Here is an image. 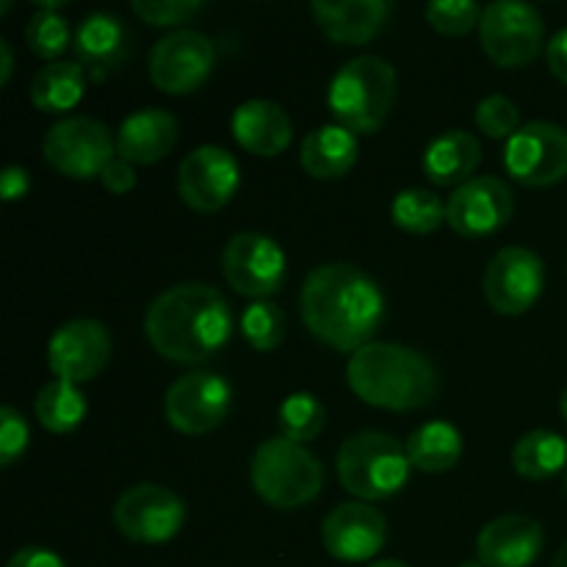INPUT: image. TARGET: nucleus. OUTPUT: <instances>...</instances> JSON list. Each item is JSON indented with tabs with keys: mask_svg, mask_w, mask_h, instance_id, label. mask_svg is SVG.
<instances>
[{
	"mask_svg": "<svg viewBox=\"0 0 567 567\" xmlns=\"http://www.w3.org/2000/svg\"><path fill=\"white\" fill-rule=\"evenodd\" d=\"M305 327L338 352H360L385 319L380 286L352 264H324L305 277L299 293Z\"/></svg>",
	"mask_w": 567,
	"mask_h": 567,
	"instance_id": "1",
	"label": "nucleus"
},
{
	"mask_svg": "<svg viewBox=\"0 0 567 567\" xmlns=\"http://www.w3.org/2000/svg\"><path fill=\"white\" fill-rule=\"evenodd\" d=\"M144 336L169 363L199 365L219 354L230 341V305L208 282H181L166 288L150 305Z\"/></svg>",
	"mask_w": 567,
	"mask_h": 567,
	"instance_id": "2",
	"label": "nucleus"
},
{
	"mask_svg": "<svg viewBox=\"0 0 567 567\" xmlns=\"http://www.w3.org/2000/svg\"><path fill=\"white\" fill-rule=\"evenodd\" d=\"M347 382L365 404L391 413H413L437 396L441 377L419 349L374 341L347 363Z\"/></svg>",
	"mask_w": 567,
	"mask_h": 567,
	"instance_id": "3",
	"label": "nucleus"
},
{
	"mask_svg": "<svg viewBox=\"0 0 567 567\" xmlns=\"http://www.w3.org/2000/svg\"><path fill=\"white\" fill-rule=\"evenodd\" d=\"M396 70L377 55L347 61L330 81L327 105L336 125L358 133H374L385 125L396 103Z\"/></svg>",
	"mask_w": 567,
	"mask_h": 567,
	"instance_id": "4",
	"label": "nucleus"
},
{
	"mask_svg": "<svg viewBox=\"0 0 567 567\" xmlns=\"http://www.w3.org/2000/svg\"><path fill=\"white\" fill-rule=\"evenodd\" d=\"M410 460L402 443L385 432H358L341 443L338 480L343 491L363 502H385L410 480Z\"/></svg>",
	"mask_w": 567,
	"mask_h": 567,
	"instance_id": "5",
	"label": "nucleus"
},
{
	"mask_svg": "<svg viewBox=\"0 0 567 567\" xmlns=\"http://www.w3.org/2000/svg\"><path fill=\"white\" fill-rule=\"evenodd\" d=\"M252 487L269 507L299 509L313 502L324 487V465L310 449L286 437H271L252 457Z\"/></svg>",
	"mask_w": 567,
	"mask_h": 567,
	"instance_id": "6",
	"label": "nucleus"
},
{
	"mask_svg": "<svg viewBox=\"0 0 567 567\" xmlns=\"http://www.w3.org/2000/svg\"><path fill=\"white\" fill-rule=\"evenodd\" d=\"M546 25L535 6L496 0L482 11L480 44L487 59L504 70H520L540 55Z\"/></svg>",
	"mask_w": 567,
	"mask_h": 567,
	"instance_id": "7",
	"label": "nucleus"
},
{
	"mask_svg": "<svg viewBox=\"0 0 567 567\" xmlns=\"http://www.w3.org/2000/svg\"><path fill=\"white\" fill-rule=\"evenodd\" d=\"M42 153L59 175L92 181L116 158V136H111L109 127L92 116H66L50 127Z\"/></svg>",
	"mask_w": 567,
	"mask_h": 567,
	"instance_id": "8",
	"label": "nucleus"
},
{
	"mask_svg": "<svg viewBox=\"0 0 567 567\" xmlns=\"http://www.w3.org/2000/svg\"><path fill=\"white\" fill-rule=\"evenodd\" d=\"M227 286L252 302L275 297L288 277V260L280 244L260 233H238L221 252Z\"/></svg>",
	"mask_w": 567,
	"mask_h": 567,
	"instance_id": "9",
	"label": "nucleus"
},
{
	"mask_svg": "<svg viewBox=\"0 0 567 567\" xmlns=\"http://www.w3.org/2000/svg\"><path fill=\"white\" fill-rule=\"evenodd\" d=\"M216 64V44L205 33L183 28L166 33L150 50L147 72L164 94H192L210 78Z\"/></svg>",
	"mask_w": 567,
	"mask_h": 567,
	"instance_id": "10",
	"label": "nucleus"
},
{
	"mask_svg": "<svg viewBox=\"0 0 567 567\" xmlns=\"http://www.w3.org/2000/svg\"><path fill=\"white\" fill-rule=\"evenodd\" d=\"M504 169L529 188L557 186L567 177V131L554 122H529L504 144Z\"/></svg>",
	"mask_w": 567,
	"mask_h": 567,
	"instance_id": "11",
	"label": "nucleus"
},
{
	"mask_svg": "<svg viewBox=\"0 0 567 567\" xmlns=\"http://www.w3.org/2000/svg\"><path fill=\"white\" fill-rule=\"evenodd\" d=\"M186 520V504L164 485H136L120 496L114 524L122 537L142 546H158L177 537Z\"/></svg>",
	"mask_w": 567,
	"mask_h": 567,
	"instance_id": "12",
	"label": "nucleus"
},
{
	"mask_svg": "<svg viewBox=\"0 0 567 567\" xmlns=\"http://www.w3.org/2000/svg\"><path fill=\"white\" fill-rule=\"evenodd\" d=\"M233 404V388L214 371H192L169 385L164 413L172 430L183 435H205L227 419Z\"/></svg>",
	"mask_w": 567,
	"mask_h": 567,
	"instance_id": "13",
	"label": "nucleus"
},
{
	"mask_svg": "<svg viewBox=\"0 0 567 567\" xmlns=\"http://www.w3.org/2000/svg\"><path fill=\"white\" fill-rule=\"evenodd\" d=\"M485 299L498 316H524L546 288V266L526 247H504L485 269Z\"/></svg>",
	"mask_w": 567,
	"mask_h": 567,
	"instance_id": "14",
	"label": "nucleus"
},
{
	"mask_svg": "<svg viewBox=\"0 0 567 567\" xmlns=\"http://www.w3.org/2000/svg\"><path fill=\"white\" fill-rule=\"evenodd\" d=\"M241 186V166L236 155L216 144L192 150L177 172V192L192 210L216 214L236 197Z\"/></svg>",
	"mask_w": 567,
	"mask_h": 567,
	"instance_id": "15",
	"label": "nucleus"
},
{
	"mask_svg": "<svg viewBox=\"0 0 567 567\" xmlns=\"http://www.w3.org/2000/svg\"><path fill=\"white\" fill-rule=\"evenodd\" d=\"M515 197L509 186L498 177H471L446 203V225L457 236L485 238L502 230L513 219Z\"/></svg>",
	"mask_w": 567,
	"mask_h": 567,
	"instance_id": "16",
	"label": "nucleus"
},
{
	"mask_svg": "<svg viewBox=\"0 0 567 567\" xmlns=\"http://www.w3.org/2000/svg\"><path fill=\"white\" fill-rule=\"evenodd\" d=\"M111 360V336L100 321L72 319L53 332L48 343V365L55 380L81 382L94 380Z\"/></svg>",
	"mask_w": 567,
	"mask_h": 567,
	"instance_id": "17",
	"label": "nucleus"
},
{
	"mask_svg": "<svg viewBox=\"0 0 567 567\" xmlns=\"http://www.w3.org/2000/svg\"><path fill=\"white\" fill-rule=\"evenodd\" d=\"M385 537V515L363 502L341 504L321 524L327 554L341 563H369L382 551Z\"/></svg>",
	"mask_w": 567,
	"mask_h": 567,
	"instance_id": "18",
	"label": "nucleus"
},
{
	"mask_svg": "<svg viewBox=\"0 0 567 567\" xmlns=\"http://www.w3.org/2000/svg\"><path fill=\"white\" fill-rule=\"evenodd\" d=\"M546 546L543 526L529 515H502L476 537V557L485 567H532Z\"/></svg>",
	"mask_w": 567,
	"mask_h": 567,
	"instance_id": "19",
	"label": "nucleus"
},
{
	"mask_svg": "<svg viewBox=\"0 0 567 567\" xmlns=\"http://www.w3.org/2000/svg\"><path fill=\"white\" fill-rule=\"evenodd\" d=\"M131 31L116 14L94 11L78 25L75 55L78 64L86 70L92 81H105L114 70H120L131 55Z\"/></svg>",
	"mask_w": 567,
	"mask_h": 567,
	"instance_id": "20",
	"label": "nucleus"
},
{
	"mask_svg": "<svg viewBox=\"0 0 567 567\" xmlns=\"http://www.w3.org/2000/svg\"><path fill=\"white\" fill-rule=\"evenodd\" d=\"M177 125L175 114L164 109H142L125 116V122L116 131V155L127 164H158L175 150Z\"/></svg>",
	"mask_w": 567,
	"mask_h": 567,
	"instance_id": "21",
	"label": "nucleus"
},
{
	"mask_svg": "<svg viewBox=\"0 0 567 567\" xmlns=\"http://www.w3.org/2000/svg\"><path fill=\"white\" fill-rule=\"evenodd\" d=\"M321 33L338 44H369L393 14V3L388 0H313L310 3Z\"/></svg>",
	"mask_w": 567,
	"mask_h": 567,
	"instance_id": "22",
	"label": "nucleus"
},
{
	"mask_svg": "<svg viewBox=\"0 0 567 567\" xmlns=\"http://www.w3.org/2000/svg\"><path fill=\"white\" fill-rule=\"evenodd\" d=\"M233 138L238 147L260 158H275L288 150L293 138V125L286 109L271 100H247L233 111Z\"/></svg>",
	"mask_w": 567,
	"mask_h": 567,
	"instance_id": "23",
	"label": "nucleus"
},
{
	"mask_svg": "<svg viewBox=\"0 0 567 567\" xmlns=\"http://www.w3.org/2000/svg\"><path fill=\"white\" fill-rule=\"evenodd\" d=\"M482 161V144L474 133L446 131L424 150V175L435 186H463Z\"/></svg>",
	"mask_w": 567,
	"mask_h": 567,
	"instance_id": "24",
	"label": "nucleus"
},
{
	"mask_svg": "<svg viewBox=\"0 0 567 567\" xmlns=\"http://www.w3.org/2000/svg\"><path fill=\"white\" fill-rule=\"evenodd\" d=\"M302 169L316 181H338L358 164V136L341 125H321L302 142Z\"/></svg>",
	"mask_w": 567,
	"mask_h": 567,
	"instance_id": "25",
	"label": "nucleus"
},
{
	"mask_svg": "<svg viewBox=\"0 0 567 567\" xmlns=\"http://www.w3.org/2000/svg\"><path fill=\"white\" fill-rule=\"evenodd\" d=\"M404 452L413 468L424 474H443L463 457V432L449 421H430L408 437Z\"/></svg>",
	"mask_w": 567,
	"mask_h": 567,
	"instance_id": "26",
	"label": "nucleus"
},
{
	"mask_svg": "<svg viewBox=\"0 0 567 567\" xmlns=\"http://www.w3.org/2000/svg\"><path fill=\"white\" fill-rule=\"evenodd\" d=\"M86 92V70L78 61H53L31 81V103L44 114H66Z\"/></svg>",
	"mask_w": 567,
	"mask_h": 567,
	"instance_id": "27",
	"label": "nucleus"
},
{
	"mask_svg": "<svg viewBox=\"0 0 567 567\" xmlns=\"http://www.w3.org/2000/svg\"><path fill=\"white\" fill-rule=\"evenodd\" d=\"M513 468L524 480L546 482L567 471V441L551 430H532L515 443Z\"/></svg>",
	"mask_w": 567,
	"mask_h": 567,
	"instance_id": "28",
	"label": "nucleus"
},
{
	"mask_svg": "<svg viewBox=\"0 0 567 567\" xmlns=\"http://www.w3.org/2000/svg\"><path fill=\"white\" fill-rule=\"evenodd\" d=\"M33 410H37L39 424L53 435H66L81 426L86 419V396L78 385L64 380H53L37 393L33 399Z\"/></svg>",
	"mask_w": 567,
	"mask_h": 567,
	"instance_id": "29",
	"label": "nucleus"
},
{
	"mask_svg": "<svg viewBox=\"0 0 567 567\" xmlns=\"http://www.w3.org/2000/svg\"><path fill=\"white\" fill-rule=\"evenodd\" d=\"M391 219L404 233L426 236L446 221V205L430 188H408V192H399L393 197Z\"/></svg>",
	"mask_w": 567,
	"mask_h": 567,
	"instance_id": "30",
	"label": "nucleus"
},
{
	"mask_svg": "<svg viewBox=\"0 0 567 567\" xmlns=\"http://www.w3.org/2000/svg\"><path fill=\"white\" fill-rule=\"evenodd\" d=\"M327 424V410L313 393H291L286 402L280 404V413H277V426H280V437L286 441L305 443L316 441L321 435Z\"/></svg>",
	"mask_w": 567,
	"mask_h": 567,
	"instance_id": "31",
	"label": "nucleus"
},
{
	"mask_svg": "<svg viewBox=\"0 0 567 567\" xmlns=\"http://www.w3.org/2000/svg\"><path fill=\"white\" fill-rule=\"evenodd\" d=\"M70 22L59 14V6H39L37 14L25 25V42L39 59H59L70 48Z\"/></svg>",
	"mask_w": 567,
	"mask_h": 567,
	"instance_id": "32",
	"label": "nucleus"
},
{
	"mask_svg": "<svg viewBox=\"0 0 567 567\" xmlns=\"http://www.w3.org/2000/svg\"><path fill=\"white\" fill-rule=\"evenodd\" d=\"M241 332L255 352H271L286 338V313L271 299L252 302L241 316Z\"/></svg>",
	"mask_w": 567,
	"mask_h": 567,
	"instance_id": "33",
	"label": "nucleus"
},
{
	"mask_svg": "<svg viewBox=\"0 0 567 567\" xmlns=\"http://www.w3.org/2000/svg\"><path fill=\"white\" fill-rule=\"evenodd\" d=\"M482 11L474 0H435L426 6V22L443 37H463L471 28H480Z\"/></svg>",
	"mask_w": 567,
	"mask_h": 567,
	"instance_id": "34",
	"label": "nucleus"
},
{
	"mask_svg": "<svg viewBox=\"0 0 567 567\" xmlns=\"http://www.w3.org/2000/svg\"><path fill=\"white\" fill-rule=\"evenodd\" d=\"M476 127L491 138H513L520 131V111L504 94H491L476 105Z\"/></svg>",
	"mask_w": 567,
	"mask_h": 567,
	"instance_id": "35",
	"label": "nucleus"
},
{
	"mask_svg": "<svg viewBox=\"0 0 567 567\" xmlns=\"http://www.w3.org/2000/svg\"><path fill=\"white\" fill-rule=\"evenodd\" d=\"M205 9L203 0H136L133 3V14L144 20L147 25L169 28L188 22Z\"/></svg>",
	"mask_w": 567,
	"mask_h": 567,
	"instance_id": "36",
	"label": "nucleus"
},
{
	"mask_svg": "<svg viewBox=\"0 0 567 567\" xmlns=\"http://www.w3.org/2000/svg\"><path fill=\"white\" fill-rule=\"evenodd\" d=\"M28 449V424L11 404L0 408V465L11 468Z\"/></svg>",
	"mask_w": 567,
	"mask_h": 567,
	"instance_id": "37",
	"label": "nucleus"
},
{
	"mask_svg": "<svg viewBox=\"0 0 567 567\" xmlns=\"http://www.w3.org/2000/svg\"><path fill=\"white\" fill-rule=\"evenodd\" d=\"M100 183H103L105 192L127 194L133 186H136V169H133V164H127V161H122L120 155H116V158L103 169Z\"/></svg>",
	"mask_w": 567,
	"mask_h": 567,
	"instance_id": "38",
	"label": "nucleus"
},
{
	"mask_svg": "<svg viewBox=\"0 0 567 567\" xmlns=\"http://www.w3.org/2000/svg\"><path fill=\"white\" fill-rule=\"evenodd\" d=\"M6 567H66V565L64 559H61L55 551H50V548L28 546V548H20Z\"/></svg>",
	"mask_w": 567,
	"mask_h": 567,
	"instance_id": "39",
	"label": "nucleus"
},
{
	"mask_svg": "<svg viewBox=\"0 0 567 567\" xmlns=\"http://www.w3.org/2000/svg\"><path fill=\"white\" fill-rule=\"evenodd\" d=\"M31 188V175L22 166H6L3 175H0V194H3L6 203H17L22 199Z\"/></svg>",
	"mask_w": 567,
	"mask_h": 567,
	"instance_id": "40",
	"label": "nucleus"
},
{
	"mask_svg": "<svg viewBox=\"0 0 567 567\" xmlns=\"http://www.w3.org/2000/svg\"><path fill=\"white\" fill-rule=\"evenodd\" d=\"M546 59H548V70L554 72V78L563 81L567 86V28L554 33L551 42L546 44Z\"/></svg>",
	"mask_w": 567,
	"mask_h": 567,
	"instance_id": "41",
	"label": "nucleus"
},
{
	"mask_svg": "<svg viewBox=\"0 0 567 567\" xmlns=\"http://www.w3.org/2000/svg\"><path fill=\"white\" fill-rule=\"evenodd\" d=\"M11 70H14V55H11V44L0 39V86H9Z\"/></svg>",
	"mask_w": 567,
	"mask_h": 567,
	"instance_id": "42",
	"label": "nucleus"
},
{
	"mask_svg": "<svg viewBox=\"0 0 567 567\" xmlns=\"http://www.w3.org/2000/svg\"><path fill=\"white\" fill-rule=\"evenodd\" d=\"M551 567H567V543L557 551V557H554Z\"/></svg>",
	"mask_w": 567,
	"mask_h": 567,
	"instance_id": "43",
	"label": "nucleus"
},
{
	"mask_svg": "<svg viewBox=\"0 0 567 567\" xmlns=\"http://www.w3.org/2000/svg\"><path fill=\"white\" fill-rule=\"evenodd\" d=\"M371 567H410V565L399 563V559H380V563H374Z\"/></svg>",
	"mask_w": 567,
	"mask_h": 567,
	"instance_id": "44",
	"label": "nucleus"
},
{
	"mask_svg": "<svg viewBox=\"0 0 567 567\" xmlns=\"http://www.w3.org/2000/svg\"><path fill=\"white\" fill-rule=\"evenodd\" d=\"M559 410H563V419L567 421V388L563 391V399H559Z\"/></svg>",
	"mask_w": 567,
	"mask_h": 567,
	"instance_id": "45",
	"label": "nucleus"
},
{
	"mask_svg": "<svg viewBox=\"0 0 567 567\" xmlns=\"http://www.w3.org/2000/svg\"><path fill=\"white\" fill-rule=\"evenodd\" d=\"M460 567H485L480 563V559H476V563H465V565H460Z\"/></svg>",
	"mask_w": 567,
	"mask_h": 567,
	"instance_id": "46",
	"label": "nucleus"
},
{
	"mask_svg": "<svg viewBox=\"0 0 567 567\" xmlns=\"http://www.w3.org/2000/svg\"><path fill=\"white\" fill-rule=\"evenodd\" d=\"M565 485H567V471H565Z\"/></svg>",
	"mask_w": 567,
	"mask_h": 567,
	"instance_id": "47",
	"label": "nucleus"
}]
</instances>
